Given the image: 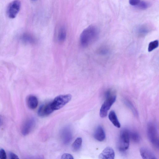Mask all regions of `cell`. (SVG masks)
I'll list each match as a JSON object with an SVG mask.
<instances>
[{
    "label": "cell",
    "mask_w": 159,
    "mask_h": 159,
    "mask_svg": "<svg viewBox=\"0 0 159 159\" xmlns=\"http://www.w3.org/2000/svg\"><path fill=\"white\" fill-rule=\"evenodd\" d=\"M82 140L81 138H77L72 145V148L74 151H77L80 148L82 144Z\"/></svg>",
    "instance_id": "ac0fdd59"
},
{
    "label": "cell",
    "mask_w": 159,
    "mask_h": 159,
    "mask_svg": "<svg viewBox=\"0 0 159 159\" xmlns=\"http://www.w3.org/2000/svg\"><path fill=\"white\" fill-rule=\"evenodd\" d=\"M71 98L72 96L70 94L61 95L56 97L51 102L53 109L55 111L61 108L70 101Z\"/></svg>",
    "instance_id": "277c9868"
},
{
    "label": "cell",
    "mask_w": 159,
    "mask_h": 159,
    "mask_svg": "<svg viewBox=\"0 0 159 159\" xmlns=\"http://www.w3.org/2000/svg\"><path fill=\"white\" fill-rule=\"evenodd\" d=\"M10 158L11 159H19L18 156L14 153L10 152L9 153Z\"/></svg>",
    "instance_id": "484cf974"
},
{
    "label": "cell",
    "mask_w": 159,
    "mask_h": 159,
    "mask_svg": "<svg viewBox=\"0 0 159 159\" xmlns=\"http://www.w3.org/2000/svg\"><path fill=\"white\" fill-rule=\"evenodd\" d=\"M2 119L1 117H0V125L2 124Z\"/></svg>",
    "instance_id": "4316f807"
},
{
    "label": "cell",
    "mask_w": 159,
    "mask_h": 159,
    "mask_svg": "<svg viewBox=\"0 0 159 159\" xmlns=\"http://www.w3.org/2000/svg\"><path fill=\"white\" fill-rule=\"evenodd\" d=\"M35 125V120L33 117L27 119L23 124L21 129L23 135H26L29 134L33 129Z\"/></svg>",
    "instance_id": "52a82bcc"
},
{
    "label": "cell",
    "mask_w": 159,
    "mask_h": 159,
    "mask_svg": "<svg viewBox=\"0 0 159 159\" xmlns=\"http://www.w3.org/2000/svg\"><path fill=\"white\" fill-rule=\"evenodd\" d=\"M159 45V42L158 40H155L149 43L148 47V51L151 52L157 48Z\"/></svg>",
    "instance_id": "ffe728a7"
},
{
    "label": "cell",
    "mask_w": 159,
    "mask_h": 159,
    "mask_svg": "<svg viewBox=\"0 0 159 159\" xmlns=\"http://www.w3.org/2000/svg\"><path fill=\"white\" fill-rule=\"evenodd\" d=\"M108 118L113 124L116 127L119 128L120 127V123L117 118L115 112L112 110L108 114Z\"/></svg>",
    "instance_id": "5bb4252c"
},
{
    "label": "cell",
    "mask_w": 159,
    "mask_h": 159,
    "mask_svg": "<svg viewBox=\"0 0 159 159\" xmlns=\"http://www.w3.org/2000/svg\"><path fill=\"white\" fill-rule=\"evenodd\" d=\"M7 158L6 153L5 150L1 149L0 150V158L1 159H6Z\"/></svg>",
    "instance_id": "cb8c5ba5"
},
{
    "label": "cell",
    "mask_w": 159,
    "mask_h": 159,
    "mask_svg": "<svg viewBox=\"0 0 159 159\" xmlns=\"http://www.w3.org/2000/svg\"><path fill=\"white\" fill-rule=\"evenodd\" d=\"M66 37V31L64 26L62 27L60 29L57 35L58 41L61 43L64 41Z\"/></svg>",
    "instance_id": "e0dca14e"
},
{
    "label": "cell",
    "mask_w": 159,
    "mask_h": 159,
    "mask_svg": "<svg viewBox=\"0 0 159 159\" xmlns=\"http://www.w3.org/2000/svg\"><path fill=\"white\" fill-rule=\"evenodd\" d=\"M140 1L141 0H129V3L132 6H136Z\"/></svg>",
    "instance_id": "d4e9b609"
},
{
    "label": "cell",
    "mask_w": 159,
    "mask_h": 159,
    "mask_svg": "<svg viewBox=\"0 0 159 159\" xmlns=\"http://www.w3.org/2000/svg\"><path fill=\"white\" fill-rule=\"evenodd\" d=\"M129 138L134 142L137 143L139 142L140 137L139 134L136 132H129Z\"/></svg>",
    "instance_id": "d6986e66"
},
{
    "label": "cell",
    "mask_w": 159,
    "mask_h": 159,
    "mask_svg": "<svg viewBox=\"0 0 159 159\" xmlns=\"http://www.w3.org/2000/svg\"><path fill=\"white\" fill-rule=\"evenodd\" d=\"M140 153L143 159H156L157 157L154 154L149 150L145 148H142L140 150Z\"/></svg>",
    "instance_id": "7c38bea8"
},
{
    "label": "cell",
    "mask_w": 159,
    "mask_h": 159,
    "mask_svg": "<svg viewBox=\"0 0 159 159\" xmlns=\"http://www.w3.org/2000/svg\"><path fill=\"white\" fill-rule=\"evenodd\" d=\"M61 136L62 142L64 144H69L72 138V132L70 128L68 126L63 128L61 132Z\"/></svg>",
    "instance_id": "ba28073f"
},
{
    "label": "cell",
    "mask_w": 159,
    "mask_h": 159,
    "mask_svg": "<svg viewBox=\"0 0 159 159\" xmlns=\"http://www.w3.org/2000/svg\"><path fill=\"white\" fill-rule=\"evenodd\" d=\"M125 102L126 104L127 105V106L131 109V110L132 111L134 115H137L138 114L137 113V111H136V109L134 108L133 105L129 101L126 100L125 101Z\"/></svg>",
    "instance_id": "7402d4cb"
},
{
    "label": "cell",
    "mask_w": 159,
    "mask_h": 159,
    "mask_svg": "<svg viewBox=\"0 0 159 159\" xmlns=\"http://www.w3.org/2000/svg\"><path fill=\"white\" fill-rule=\"evenodd\" d=\"M150 5V3L145 1H141L136 6L141 10H145L148 8Z\"/></svg>",
    "instance_id": "44dd1931"
},
{
    "label": "cell",
    "mask_w": 159,
    "mask_h": 159,
    "mask_svg": "<svg viewBox=\"0 0 159 159\" xmlns=\"http://www.w3.org/2000/svg\"><path fill=\"white\" fill-rule=\"evenodd\" d=\"M150 31L149 27L146 25H142L139 26L137 29V33L140 36L146 35Z\"/></svg>",
    "instance_id": "2e32d148"
},
{
    "label": "cell",
    "mask_w": 159,
    "mask_h": 159,
    "mask_svg": "<svg viewBox=\"0 0 159 159\" xmlns=\"http://www.w3.org/2000/svg\"><path fill=\"white\" fill-rule=\"evenodd\" d=\"M105 94L106 99L100 110L99 114L102 118L106 116L108 110L116 101V98L114 91L111 89L107 90Z\"/></svg>",
    "instance_id": "7a4b0ae2"
},
{
    "label": "cell",
    "mask_w": 159,
    "mask_h": 159,
    "mask_svg": "<svg viewBox=\"0 0 159 159\" xmlns=\"http://www.w3.org/2000/svg\"><path fill=\"white\" fill-rule=\"evenodd\" d=\"M99 35V30L95 25H91L85 29L81 34L80 43L84 47H87L95 41Z\"/></svg>",
    "instance_id": "6da1fadb"
},
{
    "label": "cell",
    "mask_w": 159,
    "mask_h": 159,
    "mask_svg": "<svg viewBox=\"0 0 159 159\" xmlns=\"http://www.w3.org/2000/svg\"><path fill=\"white\" fill-rule=\"evenodd\" d=\"M115 156V153L113 149L111 147L106 148L99 155V159H113Z\"/></svg>",
    "instance_id": "30bf717a"
},
{
    "label": "cell",
    "mask_w": 159,
    "mask_h": 159,
    "mask_svg": "<svg viewBox=\"0 0 159 159\" xmlns=\"http://www.w3.org/2000/svg\"><path fill=\"white\" fill-rule=\"evenodd\" d=\"M129 139V131L125 129L121 130L120 133L118 147L119 151L123 152L128 148Z\"/></svg>",
    "instance_id": "3957f363"
},
{
    "label": "cell",
    "mask_w": 159,
    "mask_h": 159,
    "mask_svg": "<svg viewBox=\"0 0 159 159\" xmlns=\"http://www.w3.org/2000/svg\"><path fill=\"white\" fill-rule=\"evenodd\" d=\"M21 41L25 43L33 44L35 42L34 38L31 35L28 33L23 34L20 37Z\"/></svg>",
    "instance_id": "9a60e30c"
},
{
    "label": "cell",
    "mask_w": 159,
    "mask_h": 159,
    "mask_svg": "<svg viewBox=\"0 0 159 159\" xmlns=\"http://www.w3.org/2000/svg\"><path fill=\"white\" fill-rule=\"evenodd\" d=\"M33 1H35V0H32Z\"/></svg>",
    "instance_id": "83f0119b"
},
{
    "label": "cell",
    "mask_w": 159,
    "mask_h": 159,
    "mask_svg": "<svg viewBox=\"0 0 159 159\" xmlns=\"http://www.w3.org/2000/svg\"><path fill=\"white\" fill-rule=\"evenodd\" d=\"M21 7V2L19 0H14L8 5L7 13L8 17L11 19L15 18L18 13Z\"/></svg>",
    "instance_id": "8992f818"
},
{
    "label": "cell",
    "mask_w": 159,
    "mask_h": 159,
    "mask_svg": "<svg viewBox=\"0 0 159 159\" xmlns=\"http://www.w3.org/2000/svg\"><path fill=\"white\" fill-rule=\"evenodd\" d=\"M54 111L51 102L43 104L40 107L38 110V114L41 117L47 116Z\"/></svg>",
    "instance_id": "9c48e42d"
},
{
    "label": "cell",
    "mask_w": 159,
    "mask_h": 159,
    "mask_svg": "<svg viewBox=\"0 0 159 159\" xmlns=\"http://www.w3.org/2000/svg\"><path fill=\"white\" fill-rule=\"evenodd\" d=\"M61 158L63 159H73L74 157L71 154L66 153L62 155Z\"/></svg>",
    "instance_id": "603a6c76"
},
{
    "label": "cell",
    "mask_w": 159,
    "mask_h": 159,
    "mask_svg": "<svg viewBox=\"0 0 159 159\" xmlns=\"http://www.w3.org/2000/svg\"><path fill=\"white\" fill-rule=\"evenodd\" d=\"M27 103L28 107L30 109H34L38 106V101L37 98L35 96H29L27 99Z\"/></svg>",
    "instance_id": "4fadbf2b"
},
{
    "label": "cell",
    "mask_w": 159,
    "mask_h": 159,
    "mask_svg": "<svg viewBox=\"0 0 159 159\" xmlns=\"http://www.w3.org/2000/svg\"><path fill=\"white\" fill-rule=\"evenodd\" d=\"M148 137L151 143L156 148H159L158 136L157 129L155 125L149 122L147 127Z\"/></svg>",
    "instance_id": "5b68a950"
},
{
    "label": "cell",
    "mask_w": 159,
    "mask_h": 159,
    "mask_svg": "<svg viewBox=\"0 0 159 159\" xmlns=\"http://www.w3.org/2000/svg\"><path fill=\"white\" fill-rule=\"evenodd\" d=\"M94 137L98 141H103L106 138V134L103 128L100 125L98 126L94 132Z\"/></svg>",
    "instance_id": "8fae6325"
}]
</instances>
